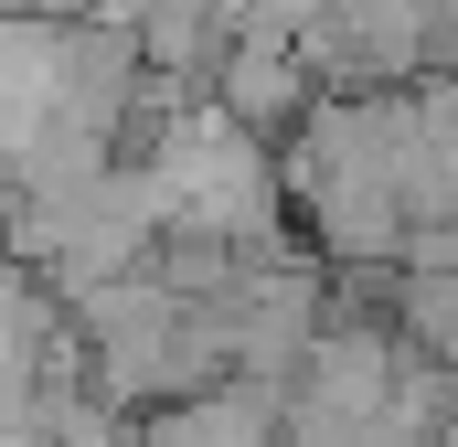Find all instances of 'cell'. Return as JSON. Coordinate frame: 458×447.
Masks as SVG:
<instances>
[{
    "mask_svg": "<svg viewBox=\"0 0 458 447\" xmlns=\"http://www.w3.org/2000/svg\"><path fill=\"white\" fill-rule=\"evenodd\" d=\"M139 447H277V394L267 384H203L160 416H139Z\"/></svg>",
    "mask_w": 458,
    "mask_h": 447,
    "instance_id": "7a4b0ae2",
    "label": "cell"
},
{
    "mask_svg": "<svg viewBox=\"0 0 458 447\" xmlns=\"http://www.w3.org/2000/svg\"><path fill=\"white\" fill-rule=\"evenodd\" d=\"M310 64H299V43L288 32H256V21H234V43L214 54V86H203V107L234 117L245 139H267V128H299L310 117Z\"/></svg>",
    "mask_w": 458,
    "mask_h": 447,
    "instance_id": "6da1fadb",
    "label": "cell"
}]
</instances>
